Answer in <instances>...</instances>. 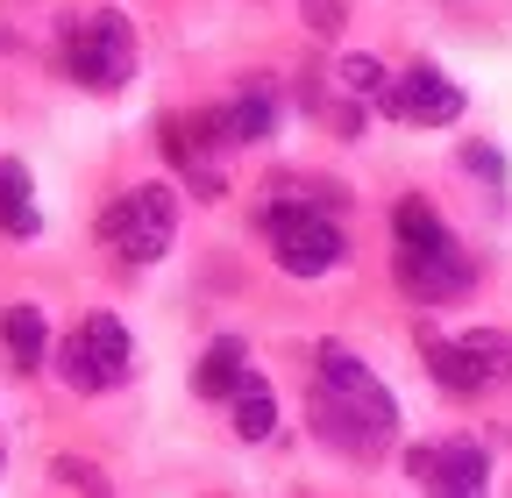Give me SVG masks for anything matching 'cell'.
<instances>
[{"instance_id": "4", "label": "cell", "mask_w": 512, "mask_h": 498, "mask_svg": "<svg viewBox=\"0 0 512 498\" xmlns=\"http://www.w3.org/2000/svg\"><path fill=\"white\" fill-rule=\"evenodd\" d=\"M100 235L121 264H157L171 235H178V200H171V185H128V193L100 214Z\"/></svg>"}, {"instance_id": "17", "label": "cell", "mask_w": 512, "mask_h": 498, "mask_svg": "<svg viewBox=\"0 0 512 498\" xmlns=\"http://www.w3.org/2000/svg\"><path fill=\"white\" fill-rule=\"evenodd\" d=\"M299 15L313 36H342V0H299Z\"/></svg>"}, {"instance_id": "2", "label": "cell", "mask_w": 512, "mask_h": 498, "mask_svg": "<svg viewBox=\"0 0 512 498\" xmlns=\"http://www.w3.org/2000/svg\"><path fill=\"white\" fill-rule=\"evenodd\" d=\"M392 235H399V285L434 306V299H456L477 285V264H470V249L448 235V221L427 207V200H399L392 207Z\"/></svg>"}, {"instance_id": "7", "label": "cell", "mask_w": 512, "mask_h": 498, "mask_svg": "<svg viewBox=\"0 0 512 498\" xmlns=\"http://www.w3.org/2000/svg\"><path fill=\"white\" fill-rule=\"evenodd\" d=\"M128 370H136V349H128V328L114 314H93L57 342V378L72 392H114Z\"/></svg>"}, {"instance_id": "10", "label": "cell", "mask_w": 512, "mask_h": 498, "mask_svg": "<svg viewBox=\"0 0 512 498\" xmlns=\"http://www.w3.org/2000/svg\"><path fill=\"white\" fill-rule=\"evenodd\" d=\"M214 150H228L221 129H214V114L171 121V129H164V157L192 178V193H200V200H221V164H214Z\"/></svg>"}, {"instance_id": "5", "label": "cell", "mask_w": 512, "mask_h": 498, "mask_svg": "<svg viewBox=\"0 0 512 498\" xmlns=\"http://www.w3.org/2000/svg\"><path fill=\"white\" fill-rule=\"evenodd\" d=\"M64 72L79 86H93V93H114V86L136 79V29H128V15L100 8L86 22H72V36H64Z\"/></svg>"}, {"instance_id": "14", "label": "cell", "mask_w": 512, "mask_h": 498, "mask_svg": "<svg viewBox=\"0 0 512 498\" xmlns=\"http://www.w3.org/2000/svg\"><path fill=\"white\" fill-rule=\"evenodd\" d=\"M228 406H235V434H242V442H264V434L278 427V392L256 378V370L242 378V392H235Z\"/></svg>"}, {"instance_id": "12", "label": "cell", "mask_w": 512, "mask_h": 498, "mask_svg": "<svg viewBox=\"0 0 512 498\" xmlns=\"http://www.w3.org/2000/svg\"><path fill=\"white\" fill-rule=\"evenodd\" d=\"M271 121H278V93L256 79L242 100H228V107H214V129H221V143H264L271 136Z\"/></svg>"}, {"instance_id": "8", "label": "cell", "mask_w": 512, "mask_h": 498, "mask_svg": "<svg viewBox=\"0 0 512 498\" xmlns=\"http://www.w3.org/2000/svg\"><path fill=\"white\" fill-rule=\"evenodd\" d=\"M406 470H413V484L427 498H484V449L463 442V434L441 442V449H413Z\"/></svg>"}, {"instance_id": "6", "label": "cell", "mask_w": 512, "mask_h": 498, "mask_svg": "<svg viewBox=\"0 0 512 498\" xmlns=\"http://www.w3.org/2000/svg\"><path fill=\"white\" fill-rule=\"evenodd\" d=\"M427 363H434V385L456 392V399H484L512 378V335L498 328H470V335H434L427 342Z\"/></svg>"}, {"instance_id": "15", "label": "cell", "mask_w": 512, "mask_h": 498, "mask_svg": "<svg viewBox=\"0 0 512 498\" xmlns=\"http://www.w3.org/2000/svg\"><path fill=\"white\" fill-rule=\"evenodd\" d=\"M0 342H8V349H15V363L29 370V363H43L50 328H43V314H36V306H8V321H0Z\"/></svg>"}, {"instance_id": "11", "label": "cell", "mask_w": 512, "mask_h": 498, "mask_svg": "<svg viewBox=\"0 0 512 498\" xmlns=\"http://www.w3.org/2000/svg\"><path fill=\"white\" fill-rule=\"evenodd\" d=\"M242 378H249V342L242 335H214L200 370H192V392H200V399H235Z\"/></svg>"}, {"instance_id": "3", "label": "cell", "mask_w": 512, "mask_h": 498, "mask_svg": "<svg viewBox=\"0 0 512 498\" xmlns=\"http://www.w3.org/2000/svg\"><path fill=\"white\" fill-rule=\"evenodd\" d=\"M335 207L342 193L335 185H278V200L264 207V228H271V257L278 271L292 278H328L342 264V228H335Z\"/></svg>"}, {"instance_id": "16", "label": "cell", "mask_w": 512, "mask_h": 498, "mask_svg": "<svg viewBox=\"0 0 512 498\" xmlns=\"http://www.w3.org/2000/svg\"><path fill=\"white\" fill-rule=\"evenodd\" d=\"M384 86H392V79H384L377 57H342V93L349 100H377L384 107Z\"/></svg>"}, {"instance_id": "1", "label": "cell", "mask_w": 512, "mask_h": 498, "mask_svg": "<svg viewBox=\"0 0 512 498\" xmlns=\"http://www.w3.org/2000/svg\"><path fill=\"white\" fill-rule=\"evenodd\" d=\"M313 434L342 456H377L399 434V406L377 370H363L349 349H320L313 363Z\"/></svg>"}, {"instance_id": "13", "label": "cell", "mask_w": 512, "mask_h": 498, "mask_svg": "<svg viewBox=\"0 0 512 498\" xmlns=\"http://www.w3.org/2000/svg\"><path fill=\"white\" fill-rule=\"evenodd\" d=\"M36 228H43V214H36V200H29V171H22L15 157H0V235L29 242Z\"/></svg>"}, {"instance_id": "9", "label": "cell", "mask_w": 512, "mask_h": 498, "mask_svg": "<svg viewBox=\"0 0 512 498\" xmlns=\"http://www.w3.org/2000/svg\"><path fill=\"white\" fill-rule=\"evenodd\" d=\"M384 114L420 121V129H448V121L463 114V86H456V79H441L434 65H413L406 79L384 86Z\"/></svg>"}]
</instances>
